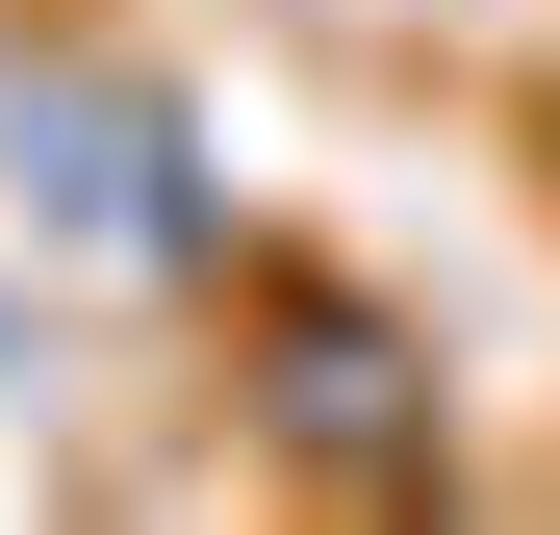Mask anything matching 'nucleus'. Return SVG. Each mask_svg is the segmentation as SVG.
<instances>
[{"mask_svg": "<svg viewBox=\"0 0 560 535\" xmlns=\"http://www.w3.org/2000/svg\"><path fill=\"white\" fill-rule=\"evenodd\" d=\"M0 153L77 255H205V153H178L153 77H77V51H0Z\"/></svg>", "mask_w": 560, "mask_h": 535, "instance_id": "f257e3e1", "label": "nucleus"}, {"mask_svg": "<svg viewBox=\"0 0 560 535\" xmlns=\"http://www.w3.org/2000/svg\"><path fill=\"white\" fill-rule=\"evenodd\" d=\"M280 408H306V433H357V460H383V433H408V357L357 332V306H280Z\"/></svg>", "mask_w": 560, "mask_h": 535, "instance_id": "f03ea898", "label": "nucleus"}]
</instances>
